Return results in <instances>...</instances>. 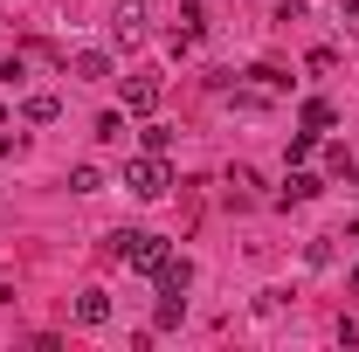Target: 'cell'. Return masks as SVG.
<instances>
[{
	"label": "cell",
	"mask_w": 359,
	"mask_h": 352,
	"mask_svg": "<svg viewBox=\"0 0 359 352\" xmlns=\"http://www.w3.org/2000/svg\"><path fill=\"white\" fill-rule=\"evenodd\" d=\"M166 256H173V242H166V235H152V228H118V235H111V263L138 269V276H152Z\"/></svg>",
	"instance_id": "1"
},
{
	"label": "cell",
	"mask_w": 359,
	"mask_h": 352,
	"mask_svg": "<svg viewBox=\"0 0 359 352\" xmlns=\"http://www.w3.org/2000/svg\"><path fill=\"white\" fill-rule=\"evenodd\" d=\"M125 187H132L138 201H166V187H173V166H166V152H138L132 166H125Z\"/></svg>",
	"instance_id": "2"
},
{
	"label": "cell",
	"mask_w": 359,
	"mask_h": 352,
	"mask_svg": "<svg viewBox=\"0 0 359 352\" xmlns=\"http://www.w3.org/2000/svg\"><path fill=\"white\" fill-rule=\"evenodd\" d=\"M152 283H159V297H187V283H194V263H187V256H166V263L152 269Z\"/></svg>",
	"instance_id": "3"
},
{
	"label": "cell",
	"mask_w": 359,
	"mask_h": 352,
	"mask_svg": "<svg viewBox=\"0 0 359 352\" xmlns=\"http://www.w3.org/2000/svg\"><path fill=\"white\" fill-rule=\"evenodd\" d=\"M125 111H132V118H152V111H159V76H132V83H125Z\"/></svg>",
	"instance_id": "4"
},
{
	"label": "cell",
	"mask_w": 359,
	"mask_h": 352,
	"mask_svg": "<svg viewBox=\"0 0 359 352\" xmlns=\"http://www.w3.org/2000/svg\"><path fill=\"white\" fill-rule=\"evenodd\" d=\"M111 35H118V42H138V35H145V7H138V0H125V7L111 14Z\"/></svg>",
	"instance_id": "5"
},
{
	"label": "cell",
	"mask_w": 359,
	"mask_h": 352,
	"mask_svg": "<svg viewBox=\"0 0 359 352\" xmlns=\"http://www.w3.org/2000/svg\"><path fill=\"white\" fill-rule=\"evenodd\" d=\"M76 325H90V332L111 325V297H104V290H83V297H76Z\"/></svg>",
	"instance_id": "6"
},
{
	"label": "cell",
	"mask_w": 359,
	"mask_h": 352,
	"mask_svg": "<svg viewBox=\"0 0 359 352\" xmlns=\"http://www.w3.org/2000/svg\"><path fill=\"white\" fill-rule=\"evenodd\" d=\"M21 111H28V125H55V118H62V97H48V90H35V97H28Z\"/></svg>",
	"instance_id": "7"
},
{
	"label": "cell",
	"mask_w": 359,
	"mask_h": 352,
	"mask_svg": "<svg viewBox=\"0 0 359 352\" xmlns=\"http://www.w3.org/2000/svg\"><path fill=\"white\" fill-rule=\"evenodd\" d=\"M297 118H304V132H332V125H339V111H332L325 97H304V111H297Z\"/></svg>",
	"instance_id": "8"
},
{
	"label": "cell",
	"mask_w": 359,
	"mask_h": 352,
	"mask_svg": "<svg viewBox=\"0 0 359 352\" xmlns=\"http://www.w3.org/2000/svg\"><path fill=\"white\" fill-rule=\"evenodd\" d=\"M318 194H325V180H318V173H304V166L283 180V201H318Z\"/></svg>",
	"instance_id": "9"
},
{
	"label": "cell",
	"mask_w": 359,
	"mask_h": 352,
	"mask_svg": "<svg viewBox=\"0 0 359 352\" xmlns=\"http://www.w3.org/2000/svg\"><path fill=\"white\" fill-rule=\"evenodd\" d=\"M76 76H83V83H104V76H111V55H104V48H83V55H76Z\"/></svg>",
	"instance_id": "10"
},
{
	"label": "cell",
	"mask_w": 359,
	"mask_h": 352,
	"mask_svg": "<svg viewBox=\"0 0 359 352\" xmlns=\"http://www.w3.org/2000/svg\"><path fill=\"white\" fill-rule=\"evenodd\" d=\"M180 311H187V297H159V311H152V325H159V332H173V325H180Z\"/></svg>",
	"instance_id": "11"
},
{
	"label": "cell",
	"mask_w": 359,
	"mask_h": 352,
	"mask_svg": "<svg viewBox=\"0 0 359 352\" xmlns=\"http://www.w3.org/2000/svg\"><path fill=\"white\" fill-rule=\"evenodd\" d=\"M97 187H104L97 166H69V194H97Z\"/></svg>",
	"instance_id": "12"
},
{
	"label": "cell",
	"mask_w": 359,
	"mask_h": 352,
	"mask_svg": "<svg viewBox=\"0 0 359 352\" xmlns=\"http://www.w3.org/2000/svg\"><path fill=\"white\" fill-rule=\"evenodd\" d=\"M97 138L118 145V138H125V111H104V118H97Z\"/></svg>",
	"instance_id": "13"
},
{
	"label": "cell",
	"mask_w": 359,
	"mask_h": 352,
	"mask_svg": "<svg viewBox=\"0 0 359 352\" xmlns=\"http://www.w3.org/2000/svg\"><path fill=\"white\" fill-rule=\"evenodd\" d=\"M138 138H145V152H173V125H145Z\"/></svg>",
	"instance_id": "14"
},
{
	"label": "cell",
	"mask_w": 359,
	"mask_h": 352,
	"mask_svg": "<svg viewBox=\"0 0 359 352\" xmlns=\"http://www.w3.org/2000/svg\"><path fill=\"white\" fill-rule=\"evenodd\" d=\"M311 152H318V132H297V138H290V166H304Z\"/></svg>",
	"instance_id": "15"
},
{
	"label": "cell",
	"mask_w": 359,
	"mask_h": 352,
	"mask_svg": "<svg viewBox=\"0 0 359 352\" xmlns=\"http://www.w3.org/2000/svg\"><path fill=\"white\" fill-rule=\"evenodd\" d=\"M339 14H346V21H353V28H359V0H339Z\"/></svg>",
	"instance_id": "16"
},
{
	"label": "cell",
	"mask_w": 359,
	"mask_h": 352,
	"mask_svg": "<svg viewBox=\"0 0 359 352\" xmlns=\"http://www.w3.org/2000/svg\"><path fill=\"white\" fill-rule=\"evenodd\" d=\"M353 290H359V263H353Z\"/></svg>",
	"instance_id": "17"
},
{
	"label": "cell",
	"mask_w": 359,
	"mask_h": 352,
	"mask_svg": "<svg viewBox=\"0 0 359 352\" xmlns=\"http://www.w3.org/2000/svg\"><path fill=\"white\" fill-rule=\"evenodd\" d=\"M0 125H7V111H0Z\"/></svg>",
	"instance_id": "18"
}]
</instances>
